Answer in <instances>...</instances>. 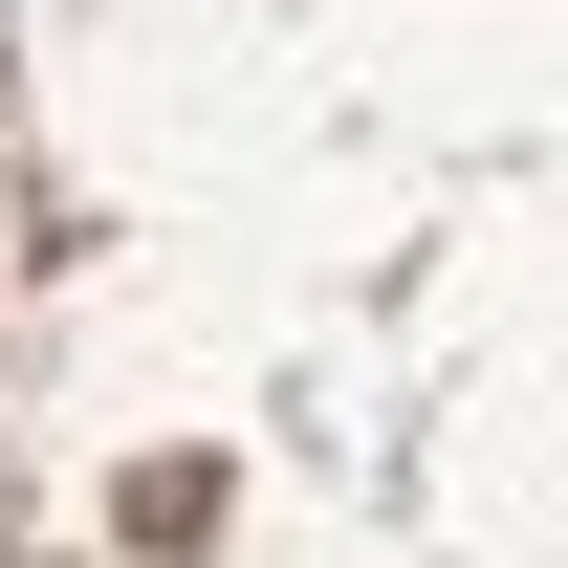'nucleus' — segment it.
<instances>
[]
</instances>
